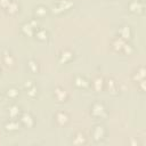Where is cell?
I'll list each match as a JSON object with an SVG mask.
<instances>
[{
  "label": "cell",
  "mask_w": 146,
  "mask_h": 146,
  "mask_svg": "<svg viewBox=\"0 0 146 146\" xmlns=\"http://www.w3.org/2000/svg\"><path fill=\"white\" fill-rule=\"evenodd\" d=\"M56 121H57L58 124L64 125V124L68 121V115H67V113H65V112H58V113L56 114Z\"/></svg>",
  "instance_id": "obj_8"
},
{
  "label": "cell",
  "mask_w": 146,
  "mask_h": 146,
  "mask_svg": "<svg viewBox=\"0 0 146 146\" xmlns=\"http://www.w3.org/2000/svg\"><path fill=\"white\" fill-rule=\"evenodd\" d=\"M46 13H47V8H46V7H43V6H39L38 8H35V15H36V16H39V17L44 16V15H46Z\"/></svg>",
  "instance_id": "obj_20"
},
{
  "label": "cell",
  "mask_w": 146,
  "mask_h": 146,
  "mask_svg": "<svg viewBox=\"0 0 146 146\" xmlns=\"http://www.w3.org/2000/svg\"><path fill=\"white\" fill-rule=\"evenodd\" d=\"M74 83H75V86H78V87H80V88H84V87L88 84L87 80H86L84 78H82V76H76Z\"/></svg>",
  "instance_id": "obj_15"
},
{
  "label": "cell",
  "mask_w": 146,
  "mask_h": 146,
  "mask_svg": "<svg viewBox=\"0 0 146 146\" xmlns=\"http://www.w3.org/2000/svg\"><path fill=\"white\" fill-rule=\"evenodd\" d=\"M119 33H120V36L121 39H129L130 38V29L129 26H122L120 30H119Z\"/></svg>",
  "instance_id": "obj_11"
},
{
  "label": "cell",
  "mask_w": 146,
  "mask_h": 146,
  "mask_svg": "<svg viewBox=\"0 0 146 146\" xmlns=\"http://www.w3.org/2000/svg\"><path fill=\"white\" fill-rule=\"evenodd\" d=\"M144 72H145V71H144V67H139V70L136 71V72H135V75H133V79H135L137 82H140V83H141V89H143V90H144V75H145Z\"/></svg>",
  "instance_id": "obj_7"
},
{
  "label": "cell",
  "mask_w": 146,
  "mask_h": 146,
  "mask_svg": "<svg viewBox=\"0 0 146 146\" xmlns=\"http://www.w3.org/2000/svg\"><path fill=\"white\" fill-rule=\"evenodd\" d=\"M25 87L27 88V94H29L31 97H33V96L36 95V87H35V84H34L32 81H26Z\"/></svg>",
  "instance_id": "obj_9"
},
{
  "label": "cell",
  "mask_w": 146,
  "mask_h": 146,
  "mask_svg": "<svg viewBox=\"0 0 146 146\" xmlns=\"http://www.w3.org/2000/svg\"><path fill=\"white\" fill-rule=\"evenodd\" d=\"M102 86H103V79H102V78L95 79V81H94V87H95V89H96V90H100V89H102Z\"/></svg>",
  "instance_id": "obj_21"
},
{
  "label": "cell",
  "mask_w": 146,
  "mask_h": 146,
  "mask_svg": "<svg viewBox=\"0 0 146 146\" xmlns=\"http://www.w3.org/2000/svg\"><path fill=\"white\" fill-rule=\"evenodd\" d=\"M0 5L9 13H16L18 10V5L14 0H0Z\"/></svg>",
  "instance_id": "obj_2"
},
{
  "label": "cell",
  "mask_w": 146,
  "mask_h": 146,
  "mask_svg": "<svg viewBox=\"0 0 146 146\" xmlns=\"http://www.w3.org/2000/svg\"><path fill=\"white\" fill-rule=\"evenodd\" d=\"M22 121L24 124H26L27 127H32L33 125V117L31 116L30 113H24L22 115Z\"/></svg>",
  "instance_id": "obj_12"
},
{
  "label": "cell",
  "mask_w": 146,
  "mask_h": 146,
  "mask_svg": "<svg viewBox=\"0 0 146 146\" xmlns=\"http://www.w3.org/2000/svg\"><path fill=\"white\" fill-rule=\"evenodd\" d=\"M36 25H38V23H36L35 21H30V22L25 23V24L22 26V30H23V32H24L25 34H27V35H33V31H34V29H36Z\"/></svg>",
  "instance_id": "obj_6"
},
{
  "label": "cell",
  "mask_w": 146,
  "mask_h": 146,
  "mask_svg": "<svg viewBox=\"0 0 146 146\" xmlns=\"http://www.w3.org/2000/svg\"><path fill=\"white\" fill-rule=\"evenodd\" d=\"M72 58V52L68 50H63L59 55V60L60 63H66L67 60H70Z\"/></svg>",
  "instance_id": "obj_10"
},
{
  "label": "cell",
  "mask_w": 146,
  "mask_h": 146,
  "mask_svg": "<svg viewBox=\"0 0 146 146\" xmlns=\"http://www.w3.org/2000/svg\"><path fill=\"white\" fill-rule=\"evenodd\" d=\"M129 9L130 11L132 13H137V14H140L143 13L144 10V3L143 1H139V0H133L129 3Z\"/></svg>",
  "instance_id": "obj_4"
},
{
  "label": "cell",
  "mask_w": 146,
  "mask_h": 146,
  "mask_svg": "<svg viewBox=\"0 0 146 146\" xmlns=\"http://www.w3.org/2000/svg\"><path fill=\"white\" fill-rule=\"evenodd\" d=\"M5 127H6L7 130L14 131V130H17V129H18L19 124H18V122H16V121H9V122H7V123L5 124Z\"/></svg>",
  "instance_id": "obj_17"
},
{
  "label": "cell",
  "mask_w": 146,
  "mask_h": 146,
  "mask_svg": "<svg viewBox=\"0 0 146 146\" xmlns=\"http://www.w3.org/2000/svg\"><path fill=\"white\" fill-rule=\"evenodd\" d=\"M3 60H5V63H6L7 65H11V64L14 63L13 56L9 55V54H6V52H5V55H3Z\"/></svg>",
  "instance_id": "obj_22"
},
{
  "label": "cell",
  "mask_w": 146,
  "mask_h": 146,
  "mask_svg": "<svg viewBox=\"0 0 146 146\" xmlns=\"http://www.w3.org/2000/svg\"><path fill=\"white\" fill-rule=\"evenodd\" d=\"M105 136V129L103 125H96L92 130V137L96 141H100Z\"/></svg>",
  "instance_id": "obj_5"
},
{
  "label": "cell",
  "mask_w": 146,
  "mask_h": 146,
  "mask_svg": "<svg viewBox=\"0 0 146 146\" xmlns=\"http://www.w3.org/2000/svg\"><path fill=\"white\" fill-rule=\"evenodd\" d=\"M55 95H56V97L59 99V100H64L65 98H66V92H65V90H63L62 88H56L55 89Z\"/></svg>",
  "instance_id": "obj_16"
},
{
  "label": "cell",
  "mask_w": 146,
  "mask_h": 146,
  "mask_svg": "<svg viewBox=\"0 0 146 146\" xmlns=\"http://www.w3.org/2000/svg\"><path fill=\"white\" fill-rule=\"evenodd\" d=\"M91 113L94 116H97V117H103L106 113V110L104 107V105L102 103H95L92 105V108H91Z\"/></svg>",
  "instance_id": "obj_3"
},
{
  "label": "cell",
  "mask_w": 146,
  "mask_h": 146,
  "mask_svg": "<svg viewBox=\"0 0 146 146\" xmlns=\"http://www.w3.org/2000/svg\"><path fill=\"white\" fill-rule=\"evenodd\" d=\"M35 35H36V38L40 39V40H46L47 36H48V33H47L46 30H43V29H39V30H36Z\"/></svg>",
  "instance_id": "obj_18"
},
{
  "label": "cell",
  "mask_w": 146,
  "mask_h": 146,
  "mask_svg": "<svg viewBox=\"0 0 146 146\" xmlns=\"http://www.w3.org/2000/svg\"><path fill=\"white\" fill-rule=\"evenodd\" d=\"M73 143H74V144H83V143H86V137H84V135H83L82 132H78V133L74 136V138H73Z\"/></svg>",
  "instance_id": "obj_14"
},
{
  "label": "cell",
  "mask_w": 146,
  "mask_h": 146,
  "mask_svg": "<svg viewBox=\"0 0 146 146\" xmlns=\"http://www.w3.org/2000/svg\"><path fill=\"white\" fill-rule=\"evenodd\" d=\"M71 6H73V1H71V0H60V1H57L56 3H54L52 11L54 13H60L63 10L68 9Z\"/></svg>",
  "instance_id": "obj_1"
},
{
  "label": "cell",
  "mask_w": 146,
  "mask_h": 146,
  "mask_svg": "<svg viewBox=\"0 0 146 146\" xmlns=\"http://www.w3.org/2000/svg\"><path fill=\"white\" fill-rule=\"evenodd\" d=\"M29 67H30V68H31V70H32L33 72H36V70H38L36 63H35L34 60H32V59H31V60L29 62Z\"/></svg>",
  "instance_id": "obj_24"
},
{
  "label": "cell",
  "mask_w": 146,
  "mask_h": 146,
  "mask_svg": "<svg viewBox=\"0 0 146 146\" xmlns=\"http://www.w3.org/2000/svg\"><path fill=\"white\" fill-rule=\"evenodd\" d=\"M7 95H8L9 97H11V98H15V97L18 95V90L15 89V88H10V89H8V91H7Z\"/></svg>",
  "instance_id": "obj_23"
},
{
  "label": "cell",
  "mask_w": 146,
  "mask_h": 146,
  "mask_svg": "<svg viewBox=\"0 0 146 146\" xmlns=\"http://www.w3.org/2000/svg\"><path fill=\"white\" fill-rule=\"evenodd\" d=\"M107 86H108V90H110L112 94H114V92L116 91V82H115L113 79H108Z\"/></svg>",
  "instance_id": "obj_19"
},
{
  "label": "cell",
  "mask_w": 146,
  "mask_h": 146,
  "mask_svg": "<svg viewBox=\"0 0 146 146\" xmlns=\"http://www.w3.org/2000/svg\"><path fill=\"white\" fill-rule=\"evenodd\" d=\"M124 44H125V42H124L123 39H121V38H116V39L113 40V47H114L115 49H117V50L123 49V48H124Z\"/></svg>",
  "instance_id": "obj_13"
},
{
  "label": "cell",
  "mask_w": 146,
  "mask_h": 146,
  "mask_svg": "<svg viewBox=\"0 0 146 146\" xmlns=\"http://www.w3.org/2000/svg\"><path fill=\"white\" fill-rule=\"evenodd\" d=\"M18 113V107L17 106H11L10 110H9V114L11 116H16V114Z\"/></svg>",
  "instance_id": "obj_25"
}]
</instances>
